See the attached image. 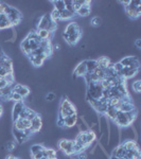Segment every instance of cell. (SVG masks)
<instances>
[{
	"label": "cell",
	"mask_w": 141,
	"mask_h": 159,
	"mask_svg": "<svg viewBox=\"0 0 141 159\" xmlns=\"http://www.w3.org/2000/svg\"><path fill=\"white\" fill-rule=\"evenodd\" d=\"M136 57L134 56H126V57H123L122 59L120 61V64L122 65L123 67H128L130 65L133 64V62L135 61Z\"/></svg>",
	"instance_id": "25"
},
{
	"label": "cell",
	"mask_w": 141,
	"mask_h": 159,
	"mask_svg": "<svg viewBox=\"0 0 141 159\" xmlns=\"http://www.w3.org/2000/svg\"><path fill=\"white\" fill-rule=\"evenodd\" d=\"M6 55V52L3 51V49H2L1 47H0V61H1L2 59H3V56Z\"/></svg>",
	"instance_id": "45"
},
{
	"label": "cell",
	"mask_w": 141,
	"mask_h": 159,
	"mask_svg": "<svg viewBox=\"0 0 141 159\" xmlns=\"http://www.w3.org/2000/svg\"><path fill=\"white\" fill-rule=\"evenodd\" d=\"M97 63H98V67L104 70V69H106L107 67H108V65L111 64V61L108 59V57L102 56L97 59Z\"/></svg>",
	"instance_id": "19"
},
{
	"label": "cell",
	"mask_w": 141,
	"mask_h": 159,
	"mask_svg": "<svg viewBox=\"0 0 141 159\" xmlns=\"http://www.w3.org/2000/svg\"><path fill=\"white\" fill-rule=\"evenodd\" d=\"M12 25L9 21L8 16L4 13H0V31H4L8 30V29H11Z\"/></svg>",
	"instance_id": "10"
},
{
	"label": "cell",
	"mask_w": 141,
	"mask_h": 159,
	"mask_svg": "<svg viewBox=\"0 0 141 159\" xmlns=\"http://www.w3.org/2000/svg\"><path fill=\"white\" fill-rule=\"evenodd\" d=\"M90 23H91L92 26H101V23H102V19L100 18L99 16H95V17L91 19Z\"/></svg>",
	"instance_id": "33"
},
{
	"label": "cell",
	"mask_w": 141,
	"mask_h": 159,
	"mask_svg": "<svg viewBox=\"0 0 141 159\" xmlns=\"http://www.w3.org/2000/svg\"><path fill=\"white\" fill-rule=\"evenodd\" d=\"M65 10H67V11H69L70 13H72L75 15V6H73V1H71V0H66L65 1Z\"/></svg>",
	"instance_id": "29"
},
{
	"label": "cell",
	"mask_w": 141,
	"mask_h": 159,
	"mask_svg": "<svg viewBox=\"0 0 141 159\" xmlns=\"http://www.w3.org/2000/svg\"><path fill=\"white\" fill-rule=\"evenodd\" d=\"M123 145H124V148H125L126 151H140L137 141L133 140V139H128V140L124 141Z\"/></svg>",
	"instance_id": "12"
},
{
	"label": "cell",
	"mask_w": 141,
	"mask_h": 159,
	"mask_svg": "<svg viewBox=\"0 0 141 159\" xmlns=\"http://www.w3.org/2000/svg\"><path fill=\"white\" fill-rule=\"evenodd\" d=\"M76 157H78V159H87V154L83 151V152H81V153L76 154Z\"/></svg>",
	"instance_id": "39"
},
{
	"label": "cell",
	"mask_w": 141,
	"mask_h": 159,
	"mask_svg": "<svg viewBox=\"0 0 141 159\" xmlns=\"http://www.w3.org/2000/svg\"><path fill=\"white\" fill-rule=\"evenodd\" d=\"M6 16H8L9 21L11 22L12 28H14L15 26L19 25V23L21 22V20H22V14H21L16 8H14V6H11V8H10V11L8 12Z\"/></svg>",
	"instance_id": "3"
},
{
	"label": "cell",
	"mask_w": 141,
	"mask_h": 159,
	"mask_svg": "<svg viewBox=\"0 0 141 159\" xmlns=\"http://www.w3.org/2000/svg\"><path fill=\"white\" fill-rule=\"evenodd\" d=\"M87 73V69H86V64L85 61L81 62L75 69V75L76 76H84Z\"/></svg>",
	"instance_id": "15"
},
{
	"label": "cell",
	"mask_w": 141,
	"mask_h": 159,
	"mask_svg": "<svg viewBox=\"0 0 141 159\" xmlns=\"http://www.w3.org/2000/svg\"><path fill=\"white\" fill-rule=\"evenodd\" d=\"M8 73H10V72L6 71L4 68H0V78H4Z\"/></svg>",
	"instance_id": "42"
},
{
	"label": "cell",
	"mask_w": 141,
	"mask_h": 159,
	"mask_svg": "<svg viewBox=\"0 0 141 159\" xmlns=\"http://www.w3.org/2000/svg\"><path fill=\"white\" fill-rule=\"evenodd\" d=\"M6 80V82L8 83V85H13L14 84V81H15V76H14V72H10V73L6 74V76L3 78Z\"/></svg>",
	"instance_id": "30"
},
{
	"label": "cell",
	"mask_w": 141,
	"mask_h": 159,
	"mask_svg": "<svg viewBox=\"0 0 141 159\" xmlns=\"http://www.w3.org/2000/svg\"><path fill=\"white\" fill-rule=\"evenodd\" d=\"M38 114L35 110H33V109H31V108H29V110H28V116H27V119L29 120V121H32L33 119H34L35 117H36Z\"/></svg>",
	"instance_id": "32"
},
{
	"label": "cell",
	"mask_w": 141,
	"mask_h": 159,
	"mask_svg": "<svg viewBox=\"0 0 141 159\" xmlns=\"http://www.w3.org/2000/svg\"><path fill=\"white\" fill-rule=\"evenodd\" d=\"M45 146L42 145V144H33V145H31L30 148V152H31V155H35V154L39 153L40 151H42V149H44Z\"/></svg>",
	"instance_id": "26"
},
{
	"label": "cell",
	"mask_w": 141,
	"mask_h": 159,
	"mask_svg": "<svg viewBox=\"0 0 141 159\" xmlns=\"http://www.w3.org/2000/svg\"><path fill=\"white\" fill-rule=\"evenodd\" d=\"M125 12L131 18H133V19L138 18L141 13L140 1H130L128 6H125Z\"/></svg>",
	"instance_id": "2"
},
{
	"label": "cell",
	"mask_w": 141,
	"mask_h": 159,
	"mask_svg": "<svg viewBox=\"0 0 141 159\" xmlns=\"http://www.w3.org/2000/svg\"><path fill=\"white\" fill-rule=\"evenodd\" d=\"M16 149V145L13 141H9L8 144H6V150L8 151H14Z\"/></svg>",
	"instance_id": "37"
},
{
	"label": "cell",
	"mask_w": 141,
	"mask_h": 159,
	"mask_svg": "<svg viewBox=\"0 0 141 159\" xmlns=\"http://www.w3.org/2000/svg\"><path fill=\"white\" fill-rule=\"evenodd\" d=\"M42 152L44 157H46L48 159H57V153H56V151L53 150V149L44 148Z\"/></svg>",
	"instance_id": "16"
},
{
	"label": "cell",
	"mask_w": 141,
	"mask_h": 159,
	"mask_svg": "<svg viewBox=\"0 0 141 159\" xmlns=\"http://www.w3.org/2000/svg\"><path fill=\"white\" fill-rule=\"evenodd\" d=\"M109 159H125V158H119V157H116V156H111Z\"/></svg>",
	"instance_id": "48"
},
{
	"label": "cell",
	"mask_w": 141,
	"mask_h": 159,
	"mask_svg": "<svg viewBox=\"0 0 141 159\" xmlns=\"http://www.w3.org/2000/svg\"><path fill=\"white\" fill-rule=\"evenodd\" d=\"M59 14H61V20H69V19H71L73 16H75V14L70 13V12L67 11V10H63V11H61L59 12Z\"/></svg>",
	"instance_id": "24"
},
{
	"label": "cell",
	"mask_w": 141,
	"mask_h": 159,
	"mask_svg": "<svg viewBox=\"0 0 141 159\" xmlns=\"http://www.w3.org/2000/svg\"><path fill=\"white\" fill-rule=\"evenodd\" d=\"M138 115V110L134 109L130 112H118V115L117 117L114 119V123L119 127H123V128H126V127L131 126L133 124V122L136 120Z\"/></svg>",
	"instance_id": "1"
},
{
	"label": "cell",
	"mask_w": 141,
	"mask_h": 159,
	"mask_svg": "<svg viewBox=\"0 0 141 159\" xmlns=\"http://www.w3.org/2000/svg\"><path fill=\"white\" fill-rule=\"evenodd\" d=\"M85 64L87 72H94L98 68V63L95 59H87V61H85Z\"/></svg>",
	"instance_id": "18"
},
{
	"label": "cell",
	"mask_w": 141,
	"mask_h": 159,
	"mask_svg": "<svg viewBox=\"0 0 141 159\" xmlns=\"http://www.w3.org/2000/svg\"><path fill=\"white\" fill-rule=\"evenodd\" d=\"M97 140V135H95V131H91V129H88L86 131V144L88 146Z\"/></svg>",
	"instance_id": "17"
},
{
	"label": "cell",
	"mask_w": 141,
	"mask_h": 159,
	"mask_svg": "<svg viewBox=\"0 0 141 159\" xmlns=\"http://www.w3.org/2000/svg\"><path fill=\"white\" fill-rule=\"evenodd\" d=\"M56 125L58 127H65V123H64V118L58 116L56 119Z\"/></svg>",
	"instance_id": "36"
},
{
	"label": "cell",
	"mask_w": 141,
	"mask_h": 159,
	"mask_svg": "<svg viewBox=\"0 0 141 159\" xmlns=\"http://www.w3.org/2000/svg\"><path fill=\"white\" fill-rule=\"evenodd\" d=\"M21 120H22V123H23V126H25V128H30L31 122L29 121L28 119H21Z\"/></svg>",
	"instance_id": "41"
},
{
	"label": "cell",
	"mask_w": 141,
	"mask_h": 159,
	"mask_svg": "<svg viewBox=\"0 0 141 159\" xmlns=\"http://www.w3.org/2000/svg\"><path fill=\"white\" fill-rule=\"evenodd\" d=\"M78 115H73V116H69V117L64 118V123H65V128H71V127H75L78 124Z\"/></svg>",
	"instance_id": "8"
},
{
	"label": "cell",
	"mask_w": 141,
	"mask_h": 159,
	"mask_svg": "<svg viewBox=\"0 0 141 159\" xmlns=\"http://www.w3.org/2000/svg\"><path fill=\"white\" fill-rule=\"evenodd\" d=\"M113 68H114V70L118 73V72H120L122 69L124 68V67L122 66V65L120 64V62H118V63H116V64H114V66H113Z\"/></svg>",
	"instance_id": "35"
},
{
	"label": "cell",
	"mask_w": 141,
	"mask_h": 159,
	"mask_svg": "<svg viewBox=\"0 0 141 159\" xmlns=\"http://www.w3.org/2000/svg\"><path fill=\"white\" fill-rule=\"evenodd\" d=\"M25 107V103L22 102H15V104L13 105V112H12V116H13V121H16L18 119V116L20 114V112L22 110V108Z\"/></svg>",
	"instance_id": "9"
},
{
	"label": "cell",
	"mask_w": 141,
	"mask_h": 159,
	"mask_svg": "<svg viewBox=\"0 0 141 159\" xmlns=\"http://www.w3.org/2000/svg\"><path fill=\"white\" fill-rule=\"evenodd\" d=\"M20 48L21 50H22V52L25 53L26 55H30L31 53V48H30V43H29V40L27 38H25V39L21 40V44H20Z\"/></svg>",
	"instance_id": "21"
},
{
	"label": "cell",
	"mask_w": 141,
	"mask_h": 159,
	"mask_svg": "<svg viewBox=\"0 0 141 159\" xmlns=\"http://www.w3.org/2000/svg\"><path fill=\"white\" fill-rule=\"evenodd\" d=\"M13 91L14 92H17L18 95H20L22 99H26L28 96H30V89H29L27 86H23L21 84H15L14 85V88H13Z\"/></svg>",
	"instance_id": "6"
},
{
	"label": "cell",
	"mask_w": 141,
	"mask_h": 159,
	"mask_svg": "<svg viewBox=\"0 0 141 159\" xmlns=\"http://www.w3.org/2000/svg\"><path fill=\"white\" fill-rule=\"evenodd\" d=\"M32 157H33V159H42L44 157V155H42V152L40 151L39 153L35 154V155H32Z\"/></svg>",
	"instance_id": "43"
},
{
	"label": "cell",
	"mask_w": 141,
	"mask_h": 159,
	"mask_svg": "<svg viewBox=\"0 0 141 159\" xmlns=\"http://www.w3.org/2000/svg\"><path fill=\"white\" fill-rule=\"evenodd\" d=\"M125 148H124L123 143H120L117 148H115L113 150V153H111V156H116V157L119 158H124L125 157V154H126Z\"/></svg>",
	"instance_id": "13"
},
{
	"label": "cell",
	"mask_w": 141,
	"mask_h": 159,
	"mask_svg": "<svg viewBox=\"0 0 141 159\" xmlns=\"http://www.w3.org/2000/svg\"><path fill=\"white\" fill-rule=\"evenodd\" d=\"M118 112L119 110L117 109V108H115L114 106L111 105H107V109H106V112H105V117H106L107 120H111V121H114V119L117 117V115H118Z\"/></svg>",
	"instance_id": "14"
},
{
	"label": "cell",
	"mask_w": 141,
	"mask_h": 159,
	"mask_svg": "<svg viewBox=\"0 0 141 159\" xmlns=\"http://www.w3.org/2000/svg\"><path fill=\"white\" fill-rule=\"evenodd\" d=\"M28 110H29V107H27V106H25V107L22 108V110L20 112V114H19L18 119H27Z\"/></svg>",
	"instance_id": "34"
},
{
	"label": "cell",
	"mask_w": 141,
	"mask_h": 159,
	"mask_svg": "<svg viewBox=\"0 0 141 159\" xmlns=\"http://www.w3.org/2000/svg\"><path fill=\"white\" fill-rule=\"evenodd\" d=\"M64 33L68 36H71V35H75V34H81V33H82V30H81L80 26H79L76 22H70L67 25Z\"/></svg>",
	"instance_id": "4"
},
{
	"label": "cell",
	"mask_w": 141,
	"mask_h": 159,
	"mask_svg": "<svg viewBox=\"0 0 141 159\" xmlns=\"http://www.w3.org/2000/svg\"><path fill=\"white\" fill-rule=\"evenodd\" d=\"M63 37L65 38V40L67 42V44H68V45H70V46H75V45L79 43V40L81 39V37H82V33H81V34L71 35V36H68L67 34H65V33H64V34H63Z\"/></svg>",
	"instance_id": "11"
},
{
	"label": "cell",
	"mask_w": 141,
	"mask_h": 159,
	"mask_svg": "<svg viewBox=\"0 0 141 159\" xmlns=\"http://www.w3.org/2000/svg\"><path fill=\"white\" fill-rule=\"evenodd\" d=\"M29 57H30V61H31L32 66H34V67L42 66L44 62L48 59V56L45 54V53H42V54H40V55H36V56H29Z\"/></svg>",
	"instance_id": "7"
},
{
	"label": "cell",
	"mask_w": 141,
	"mask_h": 159,
	"mask_svg": "<svg viewBox=\"0 0 141 159\" xmlns=\"http://www.w3.org/2000/svg\"><path fill=\"white\" fill-rule=\"evenodd\" d=\"M55 98H56V96L54 95L53 92H50V93H48V95L46 96V100L49 101V102H52V101H54V100H55Z\"/></svg>",
	"instance_id": "38"
},
{
	"label": "cell",
	"mask_w": 141,
	"mask_h": 159,
	"mask_svg": "<svg viewBox=\"0 0 141 159\" xmlns=\"http://www.w3.org/2000/svg\"><path fill=\"white\" fill-rule=\"evenodd\" d=\"M51 3L54 6V10L61 12L63 10H65V1L63 0H56V1H51Z\"/></svg>",
	"instance_id": "23"
},
{
	"label": "cell",
	"mask_w": 141,
	"mask_h": 159,
	"mask_svg": "<svg viewBox=\"0 0 141 159\" xmlns=\"http://www.w3.org/2000/svg\"><path fill=\"white\" fill-rule=\"evenodd\" d=\"M2 115H3V107L0 105V118L2 117Z\"/></svg>",
	"instance_id": "47"
},
{
	"label": "cell",
	"mask_w": 141,
	"mask_h": 159,
	"mask_svg": "<svg viewBox=\"0 0 141 159\" xmlns=\"http://www.w3.org/2000/svg\"><path fill=\"white\" fill-rule=\"evenodd\" d=\"M6 86H9V85H8V83L6 82V80H4L3 78H0V89L6 87Z\"/></svg>",
	"instance_id": "40"
},
{
	"label": "cell",
	"mask_w": 141,
	"mask_h": 159,
	"mask_svg": "<svg viewBox=\"0 0 141 159\" xmlns=\"http://www.w3.org/2000/svg\"><path fill=\"white\" fill-rule=\"evenodd\" d=\"M50 16H51L52 21H54L55 23L61 21V14H59V12L56 11V10H53V11L51 12V14H50Z\"/></svg>",
	"instance_id": "28"
},
{
	"label": "cell",
	"mask_w": 141,
	"mask_h": 159,
	"mask_svg": "<svg viewBox=\"0 0 141 159\" xmlns=\"http://www.w3.org/2000/svg\"><path fill=\"white\" fill-rule=\"evenodd\" d=\"M133 89L136 93H139L141 91V82L139 80H137V81L133 83Z\"/></svg>",
	"instance_id": "31"
},
{
	"label": "cell",
	"mask_w": 141,
	"mask_h": 159,
	"mask_svg": "<svg viewBox=\"0 0 141 159\" xmlns=\"http://www.w3.org/2000/svg\"><path fill=\"white\" fill-rule=\"evenodd\" d=\"M36 33L42 40H44V39L52 40V35H53V33L49 32L48 30H36Z\"/></svg>",
	"instance_id": "20"
},
{
	"label": "cell",
	"mask_w": 141,
	"mask_h": 159,
	"mask_svg": "<svg viewBox=\"0 0 141 159\" xmlns=\"http://www.w3.org/2000/svg\"><path fill=\"white\" fill-rule=\"evenodd\" d=\"M14 85L15 84H13V85H10V86H6V87L0 89V97L1 98H6L8 97V96L10 95V93L13 91V88H14Z\"/></svg>",
	"instance_id": "22"
},
{
	"label": "cell",
	"mask_w": 141,
	"mask_h": 159,
	"mask_svg": "<svg viewBox=\"0 0 141 159\" xmlns=\"http://www.w3.org/2000/svg\"><path fill=\"white\" fill-rule=\"evenodd\" d=\"M42 118H40V115L38 114L34 119L31 121V126H30V131L32 134H36L42 129Z\"/></svg>",
	"instance_id": "5"
},
{
	"label": "cell",
	"mask_w": 141,
	"mask_h": 159,
	"mask_svg": "<svg viewBox=\"0 0 141 159\" xmlns=\"http://www.w3.org/2000/svg\"><path fill=\"white\" fill-rule=\"evenodd\" d=\"M135 46L138 48V49H140V48H141V39H137V40H136V42H135Z\"/></svg>",
	"instance_id": "46"
},
{
	"label": "cell",
	"mask_w": 141,
	"mask_h": 159,
	"mask_svg": "<svg viewBox=\"0 0 141 159\" xmlns=\"http://www.w3.org/2000/svg\"><path fill=\"white\" fill-rule=\"evenodd\" d=\"M90 14V8H84L82 6L80 10L75 12V15H79V16H83V17H86Z\"/></svg>",
	"instance_id": "27"
},
{
	"label": "cell",
	"mask_w": 141,
	"mask_h": 159,
	"mask_svg": "<svg viewBox=\"0 0 141 159\" xmlns=\"http://www.w3.org/2000/svg\"><path fill=\"white\" fill-rule=\"evenodd\" d=\"M98 145H99L100 146V149H101V150H102V152H103V154H104V155L105 156H106V157H108V153H107V151L106 150H105V148H104V146L103 145H102V144L101 143H99V142H98Z\"/></svg>",
	"instance_id": "44"
}]
</instances>
